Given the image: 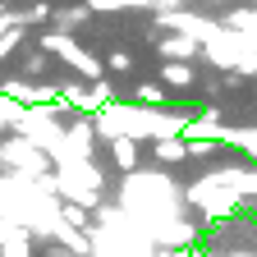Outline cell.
Wrapping results in <instances>:
<instances>
[{
    "label": "cell",
    "mask_w": 257,
    "mask_h": 257,
    "mask_svg": "<svg viewBox=\"0 0 257 257\" xmlns=\"http://www.w3.org/2000/svg\"><path fill=\"white\" fill-rule=\"evenodd\" d=\"M161 78H166L170 87H193V83H198L193 64H166V69H161Z\"/></svg>",
    "instance_id": "7"
},
{
    "label": "cell",
    "mask_w": 257,
    "mask_h": 257,
    "mask_svg": "<svg viewBox=\"0 0 257 257\" xmlns=\"http://www.w3.org/2000/svg\"><path fill=\"white\" fill-rule=\"evenodd\" d=\"M60 220H64V225H74V230H87V220H92V216H87V207L64 202V207H60Z\"/></svg>",
    "instance_id": "8"
},
{
    "label": "cell",
    "mask_w": 257,
    "mask_h": 257,
    "mask_svg": "<svg viewBox=\"0 0 257 257\" xmlns=\"http://www.w3.org/2000/svg\"><path fill=\"white\" fill-rule=\"evenodd\" d=\"M152 152H156V161H166V166H175V161H188V147H184V138H161Z\"/></svg>",
    "instance_id": "6"
},
{
    "label": "cell",
    "mask_w": 257,
    "mask_h": 257,
    "mask_svg": "<svg viewBox=\"0 0 257 257\" xmlns=\"http://www.w3.org/2000/svg\"><path fill=\"white\" fill-rule=\"evenodd\" d=\"M248 5H257V0H248Z\"/></svg>",
    "instance_id": "12"
},
{
    "label": "cell",
    "mask_w": 257,
    "mask_h": 257,
    "mask_svg": "<svg viewBox=\"0 0 257 257\" xmlns=\"http://www.w3.org/2000/svg\"><path fill=\"white\" fill-rule=\"evenodd\" d=\"M110 69L115 74H128V69H134V55H128V51H110Z\"/></svg>",
    "instance_id": "11"
},
{
    "label": "cell",
    "mask_w": 257,
    "mask_h": 257,
    "mask_svg": "<svg viewBox=\"0 0 257 257\" xmlns=\"http://www.w3.org/2000/svg\"><path fill=\"white\" fill-rule=\"evenodd\" d=\"M19 37H23V28H10V32H0V60H5V55L19 46Z\"/></svg>",
    "instance_id": "10"
},
{
    "label": "cell",
    "mask_w": 257,
    "mask_h": 257,
    "mask_svg": "<svg viewBox=\"0 0 257 257\" xmlns=\"http://www.w3.org/2000/svg\"><path fill=\"white\" fill-rule=\"evenodd\" d=\"M166 83H138L134 87V106H143V110H166Z\"/></svg>",
    "instance_id": "3"
},
{
    "label": "cell",
    "mask_w": 257,
    "mask_h": 257,
    "mask_svg": "<svg viewBox=\"0 0 257 257\" xmlns=\"http://www.w3.org/2000/svg\"><path fill=\"white\" fill-rule=\"evenodd\" d=\"M106 143H110V156H115V166L134 175V170H138V143H134V138H106Z\"/></svg>",
    "instance_id": "4"
},
{
    "label": "cell",
    "mask_w": 257,
    "mask_h": 257,
    "mask_svg": "<svg viewBox=\"0 0 257 257\" xmlns=\"http://www.w3.org/2000/svg\"><path fill=\"white\" fill-rule=\"evenodd\" d=\"M42 51H55V55H64V64H69V69H78L87 83H101L106 78V69H101V64H96L78 42H69V37H60V32H46V37H42Z\"/></svg>",
    "instance_id": "1"
},
{
    "label": "cell",
    "mask_w": 257,
    "mask_h": 257,
    "mask_svg": "<svg viewBox=\"0 0 257 257\" xmlns=\"http://www.w3.org/2000/svg\"><path fill=\"white\" fill-rule=\"evenodd\" d=\"M184 147H188V156H193V161H207V156H216V147H220V143H202V138H184Z\"/></svg>",
    "instance_id": "9"
},
{
    "label": "cell",
    "mask_w": 257,
    "mask_h": 257,
    "mask_svg": "<svg viewBox=\"0 0 257 257\" xmlns=\"http://www.w3.org/2000/svg\"><path fill=\"white\" fill-rule=\"evenodd\" d=\"M51 19H55V32H60V37H69L78 23L92 19V10H87V5H78V10H51Z\"/></svg>",
    "instance_id": "5"
},
{
    "label": "cell",
    "mask_w": 257,
    "mask_h": 257,
    "mask_svg": "<svg viewBox=\"0 0 257 257\" xmlns=\"http://www.w3.org/2000/svg\"><path fill=\"white\" fill-rule=\"evenodd\" d=\"M156 51L166 55V64H179V60H198V55H202V46L193 42V37H184V32H175V37H166V42H161Z\"/></svg>",
    "instance_id": "2"
}]
</instances>
